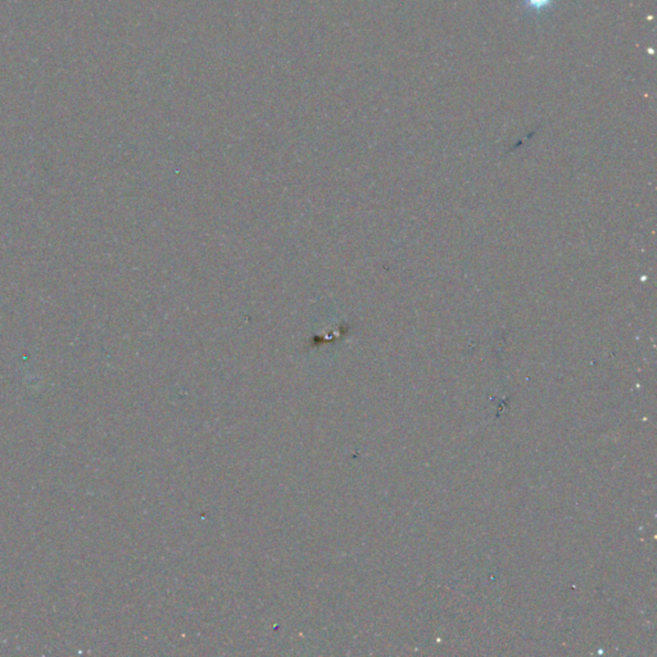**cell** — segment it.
I'll return each mask as SVG.
<instances>
[{"label":"cell","mask_w":657,"mask_h":657,"mask_svg":"<svg viewBox=\"0 0 657 657\" xmlns=\"http://www.w3.org/2000/svg\"><path fill=\"white\" fill-rule=\"evenodd\" d=\"M556 0H521L523 8L531 14H542L555 6Z\"/></svg>","instance_id":"obj_1"}]
</instances>
